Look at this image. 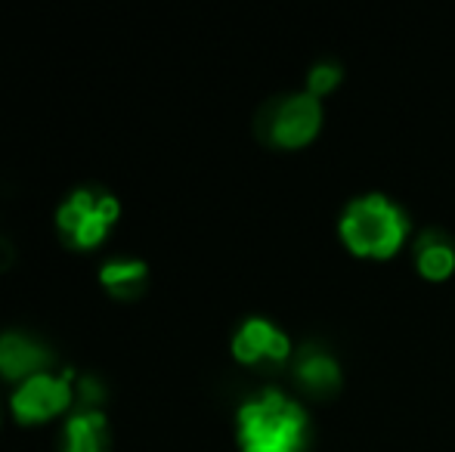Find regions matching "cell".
<instances>
[{
  "mask_svg": "<svg viewBox=\"0 0 455 452\" xmlns=\"http://www.w3.org/2000/svg\"><path fill=\"white\" fill-rule=\"evenodd\" d=\"M235 443L239 452H307L310 416L294 397L267 387L235 409Z\"/></svg>",
  "mask_w": 455,
  "mask_h": 452,
  "instance_id": "obj_1",
  "label": "cell"
},
{
  "mask_svg": "<svg viewBox=\"0 0 455 452\" xmlns=\"http://www.w3.org/2000/svg\"><path fill=\"white\" fill-rule=\"evenodd\" d=\"M409 235V218L394 199L381 193L356 195L338 218V239L354 258L390 260Z\"/></svg>",
  "mask_w": 455,
  "mask_h": 452,
  "instance_id": "obj_2",
  "label": "cell"
},
{
  "mask_svg": "<svg viewBox=\"0 0 455 452\" xmlns=\"http://www.w3.org/2000/svg\"><path fill=\"white\" fill-rule=\"evenodd\" d=\"M121 218V202L102 186H78L60 202L53 224L60 239L75 251H93L108 239Z\"/></svg>",
  "mask_w": 455,
  "mask_h": 452,
  "instance_id": "obj_3",
  "label": "cell"
},
{
  "mask_svg": "<svg viewBox=\"0 0 455 452\" xmlns=\"http://www.w3.org/2000/svg\"><path fill=\"white\" fill-rule=\"evenodd\" d=\"M254 131L270 149H304L323 131V99L310 97L307 91L267 99L254 118Z\"/></svg>",
  "mask_w": 455,
  "mask_h": 452,
  "instance_id": "obj_4",
  "label": "cell"
},
{
  "mask_svg": "<svg viewBox=\"0 0 455 452\" xmlns=\"http://www.w3.org/2000/svg\"><path fill=\"white\" fill-rule=\"evenodd\" d=\"M75 381H78V375L72 369H62V372L50 369V372L31 375L22 385L12 387L10 416L25 428L68 416L75 409Z\"/></svg>",
  "mask_w": 455,
  "mask_h": 452,
  "instance_id": "obj_5",
  "label": "cell"
},
{
  "mask_svg": "<svg viewBox=\"0 0 455 452\" xmlns=\"http://www.w3.org/2000/svg\"><path fill=\"white\" fill-rule=\"evenodd\" d=\"M229 353L239 366L273 372L294 360L291 338L267 316H248L229 338Z\"/></svg>",
  "mask_w": 455,
  "mask_h": 452,
  "instance_id": "obj_6",
  "label": "cell"
},
{
  "mask_svg": "<svg viewBox=\"0 0 455 452\" xmlns=\"http://www.w3.org/2000/svg\"><path fill=\"white\" fill-rule=\"evenodd\" d=\"M53 366V350L41 338L22 332V329H6L0 332V378L10 385H22L31 375L50 372Z\"/></svg>",
  "mask_w": 455,
  "mask_h": 452,
  "instance_id": "obj_7",
  "label": "cell"
},
{
  "mask_svg": "<svg viewBox=\"0 0 455 452\" xmlns=\"http://www.w3.org/2000/svg\"><path fill=\"white\" fill-rule=\"evenodd\" d=\"M291 369H294V385L310 400H331L344 387L341 362H338V356L331 350L319 347V344L300 347L291 360Z\"/></svg>",
  "mask_w": 455,
  "mask_h": 452,
  "instance_id": "obj_8",
  "label": "cell"
},
{
  "mask_svg": "<svg viewBox=\"0 0 455 452\" xmlns=\"http://www.w3.org/2000/svg\"><path fill=\"white\" fill-rule=\"evenodd\" d=\"M60 452H112V431L102 409H72L62 422Z\"/></svg>",
  "mask_w": 455,
  "mask_h": 452,
  "instance_id": "obj_9",
  "label": "cell"
},
{
  "mask_svg": "<svg viewBox=\"0 0 455 452\" xmlns=\"http://www.w3.org/2000/svg\"><path fill=\"white\" fill-rule=\"evenodd\" d=\"M100 289L115 301H140L149 289V264L140 258H108L100 266Z\"/></svg>",
  "mask_w": 455,
  "mask_h": 452,
  "instance_id": "obj_10",
  "label": "cell"
},
{
  "mask_svg": "<svg viewBox=\"0 0 455 452\" xmlns=\"http://www.w3.org/2000/svg\"><path fill=\"white\" fill-rule=\"evenodd\" d=\"M412 264L425 282H446L455 273V242L440 229H427L415 242Z\"/></svg>",
  "mask_w": 455,
  "mask_h": 452,
  "instance_id": "obj_11",
  "label": "cell"
},
{
  "mask_svg": "<svg viewBox=\"0 0 455 452\" xmlns=\"http://www.w3.org/2000/svg\"><path fill=\"white\" fill-rule=\"evenodd\" d=\"M341 78H344V72H341V66H338V62H329V59L316 62V66L310 68V75H307V93H310V97H316V99L329 97V93L338 91Z\"/></svg>",
  "mask_w": 455,
  "mask_h": 452,
  "instance_id": "obj_12",
  "label": "cell"
},
{
  "mask_svg": "<svg viewBox=\"0 0 455 452\" xmlns=\"http://www.w3.org/2000/svg\"><path fill=\"white\" fill-rule=\"evenodd\" d=\"M12 264H16V248L6 235H0V273H6Z\"/></svg>",
  "mask_w": 455,
  "mask_h": 452,
  "instance_id": "obj_13",
  "label": "cell"
}]
</instances>
